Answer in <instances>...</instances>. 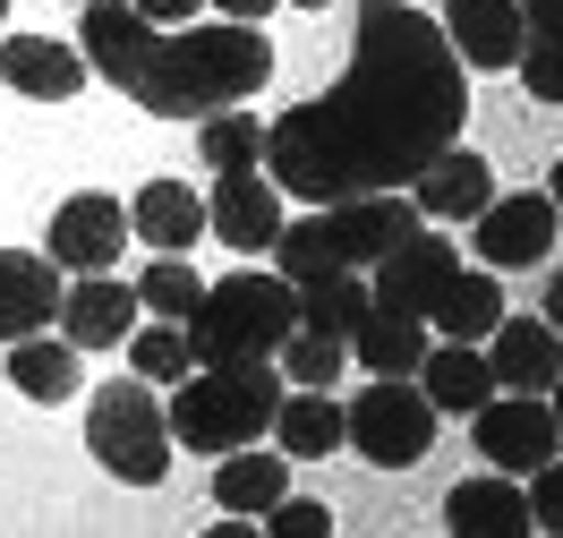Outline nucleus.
Here are the masks:
<instances>
[{
  "instance_id": "obj_4",
  "label": "nucleus",
  "mask_w": 563,
  "mask_h": 538,
  "mask_svg": "<svg viewBox=\"0 0 563 538\" xmlns=\"http://www.w3.org/2000/svg\"><path fill=\"white\" fill-rule=\"evenodd\" d=\"M282 402V367L274 359H222V367H188L163 402V428H172V453H231V444H256L274 428Z\"/></svg>"
},
{
  "instance_id": "obj_3",
  "label": "nucleus",
  "mask_w": 563,
  "mask_h": 538,
  "mask_svg": "<svg viewBox=\"0 0 563 538\" xmlns=\"http://www.w3.org/2000/svg\"><path fill=\"white\" fill-rule=\"evenodd\" d=\"M419 231V206L401 197V188H367V197H333L317 206L308 222L282 215L274 231V265L282 283H308V274H367L393 240H410Z\"/></svg>"
},
{
  "instance_id": "obj_18",
  "label": "nucleus",
  "mask_w": 563,
  "mask_h": 538,
  "mask_svg": "<svg viewBox=\"0 0 563 538\" xmlns=\"http://www.w3.org/2000/svg\"><path fill=\"white\" fill-rule=\"evenodd\" d=\"M129 231H137L154 256H188L197 231H206V197H197L188 179H145L137 197H129Z\"/></svg>"
},
{
  "instance_id": "obj_39",
  "label": "nucleus",
  "mask_w": 563,
  "mask_h": 538,
  "mask_svg": "<svg viewBox=\"0 0 563 538\" xmlns=\"http://www.w3.org/2000/svg\"><path fill=\"white\" fill-rule=\"evenodd\" d=\"M77 9H86V0H77Z\"/></svg>"
},
{
  "instance_id": "obj_19",
  "label": "nucleus",
  "mask_w": 563,
  "mask_h": 538,
  "mask_svg": "<svg viewBox=\"0 0 563 538\" xmlns=\"http://www.w3.org/2000/svg\"><path fill=\"white\" fill-rule=\"evenodd\" d=\"M52 317H60V265L26 256V249H0V342L43 333Z\"/></svg>"
},
{
  "instance_id": "obj_37",
  "label": "nucleus",
  "mask_w": 563,
  "mask_h": 538,
  "mask_svg": "<svg viewBox=\"0 0 563 538\" xmlns=\"http://www.w3.org/2000/svg\"><path fill=\"white\" fill-rule=\"evenodd\" d=\"M290 9H333V0H290Z\"/></svg>"
},
{
  "instance_id": "obj_1",
  "label": "nucleus",
  "mask_w": 563,
  "mask_h": 538,
  "mask_svg": "<svg viewBox=\"0 0 563 538\" xmlns=\"http://www.w3.org/2000/svg\"><path fill=\"white\" fill-rule=\"evenodd\" d=\"M461 129H470V69L453 61L444 26L410 0H358L351 69L265 129V179L308 206L410 188Z\"/></svg>"
},
{
  "instance_id": "obj_29",
  "label": "nucleus",
  "mask_w": 563,
  "mask_h": 538,
  "mask_svg": "<svg viewBox=\"0 0 563 538\" xmlns=\"http://www.w3.org/2000/svg\"><path fill=\"white\" fill-rule=\"evenodd\" d=\"M290 290H299V325H317V333H351L367 317V283L358 274H308Z\"/></svg>"
},
{
  "instance_id": "obj_6",
  "label": "nucleus",
  "mask_w": 563,
  "mask_h": 538,
  "mask_svg": "<svg viewBox=\"0 0 563 538\" xmlns=\"http://www.w3.org/2000/svg\"><path fill=\"white\" fill-rule=\"evenodd\" d=\"M86 444L120 487H154L172 470V428H163V402L145 376H111L103 394L86 402Z\"/></svg>"
},
{
  "instance_id": "obj_25",
  "label": "nucleus",
  "mask_w": 563,
  "mask_h": 538,
  "mask_svg": "<svg viewBox=\"0 0 563 538\" xmlns=\"http://www.w3.org/2000/svg\"><path fill=\"white\" fill-rule=\"evenodd\" d=\"M419 394L435 402V410H478V402L495 394V367H487V351L478 342H427V359H419Z\"/></svg>"
},
{
  "instance_id": "obj_24",
  "label": "nucleus",
  "mask_w": 563,
  "mask_h": 538,
  "mask_svg": "<svg viewBox=\"0 0 563 538\" xmlns=\"http://www.w3.org/2000/svg\"><path fill=\"white\" fill-rule=\"evenodd\" d=\"M9 385L26 402H69L77 385H86V351L60 342V333H18V342H9Z\"/></svg>"
},
{
  "instance_id": "obj_28",
  "label": "nucleus",
  "mask_w": 563,
  "mask_h": 538,
  "mask_svg": "<svg viewBox=\"0 0 563 538\" xmlns=\"http://www.w3.org/2000/svg\"><path fill=\"white\" fill-rule=\"evenodd\" d=\"M274 367H282V385H342L351 351H342V333H317V325H290V333L274 342Z\"/></svg>"
},
{
  "instance_id": "obj_35",
  "label": "nucleus",
  "mask_w": 563,
  "mask_h": 538,
  "mask_svg": "<svg viewBox=\"0 0 563 538\" xmlns=\"http://www.w3.org/2000/svg\"><path fill=\"white\" fill-rule=\"evenodd\" d=\"M129 9H137V18H154V26H188L206 0H129Z\"/></svg>"
},
{
  "instance_id": "obj_10",
  "label": "nucleus",
  "mask_w": 563,
  "mask_h": 538,
  "mask_svg": "<svg viewBox=\"0 0 563 538\" xmlns=\"http://www.w3.org/2000/svg\"><path fill=\"white\" fill-rule=\"evenodd\" d=\"M470 222H478V265H487V274H529V265L555 256V197H547V188L487 197Z\"/></svg>"
},
{
  "instance_id": "obj_14",
  "label": "nucleus",
  "mask_w": 563,
  "mask_h": 538,
  "mask_svg": "<svg viewBox=\"0 0 563 538\" xmlns=\"http://www.w3.org/2000/svg\"><path fill=\"white\" fill-rule=\"evenodd\" d=\"M0 86H18L26 103H69L86 86V52L60 35H0Z\"/></svg>"
},
{
  "instance_id": "obj_30",
  "label": "nucleus",
  "mask_w": 563,
  "mask_h": 538,
  "mask_svg": "<svg viewBox=\"0 0 563 538\" xmlns=\"http://www.w3.org/2000/svg\"><path fill=\"white\" fill-rule=\"evenodd\" d=\"M197 154H206L213 172H247V163H265V120H247L240 103L206 111V120H197Z\"/></svg>"
},
{
  "instance_id": "obj_17",
  "label": "nucleus",
  "mask_w": 563,
  "mask_h": 538,
  "mask_svg": "<svg viewBox=\"0 0 563 538\" xmlns=\"http://www.w3.org/2000/svg\"><path fill=\"white\" fill-rule=\"evenodd\" d=\"M487 367H495V385H504V394H555V367H563L555 325H547V317H495Z\"/></svg>"
},
{
  "instance_id": "obj_8",
  "label": "nucleus",
  "mask_w": 563,
  "mask_h": 538,
  "mask_svg": "<svg viewBox=\"0 0 563 538\" xmlns=\"http://www.w3.org/2000/svg\"><path fill=\"white\" fill-rule=\"evenodd\" d=\"M120 249H129V206L103 197V188L60 197V215H52V231H43V256H52L60 274H111Z\"/></svg>"
},
{
  "instance_id": "obj_16",
  "label": "nucleus",
  "mask_w": 563,
  "mask_h": 538,
  "mask_svg": "<svg viewBox=\"0 0 563 538\" xmlns=\"http://www.w3.org/2000/svg\"><path fill=\"white\" fill-rule=\"evenodd\" d=\"M495 197V172H487V154H470V145H444L435 163H427L419 179H410V206H419V222H470L478 206Z\"/></svg>"
},
{
  "instance_id": "obj_13",
  "label": "nucleus",
  "mask_w": 563,
  "mask_h": 538,
  "mask_svg": "<svg viewBox=\"0 0 563 538\" xmlns=\"http://www.w3.org/2000/svg\"><path fill=\"white\" fill-rule=\"evenodd\" d=\"M137 283H111V274H77L60 290V333H69L77 351H120L129 333H137Z\"/></svg>"
},
{
  "instance_id": "obj_31",
  "label": "nucleus",
  "mask_w": 563,
  "mask_h": 538,
  "mask_svg": "<svg viewBox=\"0 0 563 538\" xmlns=\"http://www.w3.org/2000/svg\"><path fill=\"white\" fill-rule=\"evenodd\" d=\"M197 359H188V333H179L172 317H154L145 333H129V376H145V385H179Z\"/></svg>"
},
{
  "instance_id": "obj_27",
  "label": "nucleus",
  "mask_w": 563,
  "mask_h": 538,
  "mask_svg": "<svg viewBox=\"0 0 563 538\" xmlns=\"http://www.w3.org/2000/svg\"><path fill=\"white\" fill-rule=\"evenodd\" d=\"M521 9V86L538 95V103H563V69H555V9L563 0H512Z\"/></svg>"
},
{
  "instance_id": "obj_32",
  "label": "nucleus",
  "mask_w": 563,
  "mask_h": 538,
  "mask_svg": "<svg viewBox=\"0 0 563 538\" xmlns=\"http://www.w3.org/2000/svg\"><path fill=\"white\" fill-rule=\"evenodd\" d=\"M197 290H206V283H197V265H179V256H154V265H145V274H137V308H145V317H188V308H197Z\"/></svg>"
},
{
  "instance_id": "obj_2",
  "label": "nucleus",
  "mask_w": 563,
  "mask_h": 538,
  "mask_svg": "<svg viewBox=\"0 0 563 538\" xmlns=\"http://www.w3.org/2000/svg\"><path fill=\"white\" fill-rule=\"evenodd\" d=\"M77 52L86 69L120 86L129 103H145L154 120H206V111L247 103L265 77H274V43L265 26H240V18H213V26H154L129 0H86L77 18Z\"/></svg>"
},
{
  "instance_id": "obj_7",
  "label": "nucleus",
  "mask_w": 563,
  "mask_h": 538,
  "mask_svg": "<svg viewBox=\"0 0 563 538\" xmlns=\"http://www.w3.org/2000/svg\"><path fill=\"white\" fill-rule=\"evenodd\" d=\"M435 419L444 410L419 394V376H376L358 402H342V444H358L376 470H410V462H427Z\"/></svg>"
},
{
  "instance_id": "obj_36",
  "label": "nucleus",
  "mask_w": 563,
  "mask_h": 538,
  "mask_svg": "<svg viewBox=\"0 0 563 538\" xmlns=\"http://www.w3.org/2000/svg\"><path fill=\"white\" fill-rule=\"evenodd\" d=\"M213 9H222V18H240V26H265V18H274V0H213Z\"/></svg>"
},
{
  "instance_id": "obj_20",
  "label": "nucleus",
  "mask_w": 563,
  "mask_h": 538,
  "mask_svg": "<svg viewBox=\"0 0 563 538\" xmlns=\"http://www.w3.org/2000/svg\"><path fill=\"white\" fill-rule=\"evenodd\" d=\"M427 342H435L427 317H401V308H376V299H367V317L342 333V351H351L367 376H419Z\"/></svg>"
},
{
  "instance_id": "obj_26",
  "label": "nucleus",
  "mask_w": 563,
  "mask_h": 538,
  "mask_svg": "<svg viewBox=\"0 0 563 538\" xmlns=\"http://www.w3.org/2000/svg\"><path fill=\"white\" fill-rule=\"evenodd\" d=\"M495 317H504V290H495V274L453 265V274H444V290H435V308H427V333H444V342H487Z\"/></svg>"
},
{
  "instance_id": "obj_38",
  "label": "nucleus",
  "mask_w": 563,
  "mask_h": 538,
  "mask_svg": "<svg viewBox=\"0 0 563 538\" xmlns=\"http://www.w3.org/2000/svg\"><path fill=\"white\" fill-rule=\"evenodd\" d=\"M0 26H9V0H0Z\"/></svg>"
},
{
  "instance_id": "obj_21",
  "label": "nucleus",
  "mask_w": 563,
  "mask_h": 538,
  "mask_svg": "<svg viewBox=\"0 0 563 538\" xmlns=\"http://www.w3.org/2000/svg\"><path fill=\"white\" fill-rule=\"evenodd\" d=\"M342 444V402H333V385H282L274 402V453H290V462H324Z\"/></svg>"
},
{
  "instance_id": "obj_9",
  "label": "nucleus",
  "mask_w": 563,
  "mask_h": 538,
  "mask_svg": "<svg viewBox=\"0 0 563 538\" xmlns=\"http://www.w3.org/2000/svg\"><path fill=\"white\" fill-rule=\"evenodd\" d=\"M470 419H478L487 470H504V479H529L538 462H555V410H547V394H504L495 385Z\"/></svg>"
},
{
  "instance_id": "obj_15",
  "label": "nucleus",
  "mask_w": 563,
  "mask_h": 538,
  "mask_svg": "<svg viewBox=\"0 0 563 538\" xmlns=\"http://www.w3.org/2000/svg\"><path fill=\"white\" fill-rule=\"evenodd\" d=\"M444 43L461 69H512L521 61V9L512 0H444Z\"/></svg>"
},
{
  "instance_id": "obj_5",
  "label": "nucleus",
  "mask_w": 563,
  "mask_h": 538,
  "mask_svg": "<svg viewBox=\"0 0 563 538\" xmlns=\"http://www.w3.org/2000/svg\"><path fill=\"white\" fill-rule=\"evenodd\" d=\"M290 325H299V290L282 274H222V283L197 290L179 333H188L197 367H222V359H274V342Z\"/></svg>"
},
{
  "instance_id": "obj_34",
  "label": "nucleus",
  "mask_w": 563,
  "mask_h": 538,
  "mask_svg": "<svg viewBox=\"0 0 563 538\" xmlns=\"http://www.w3.org/2000/svg\"><path fill=\"white\" fill-rule=\"evenodd\" d=\"M529 479H538V487H521V496H529V530H563V479H555V462H538Z\"/></svg>"
},
{
  "instance_id": "obj_11",
  "label": "nucleus",
  "mask_w": 563,
  "mask_h": 538,
  "mask_svg": "<svg viewBox=\"0 0 563 538\" xmlns=\"http://www.w3.org/2000/svg\"><path fill=\"white\" fill-rule=\"evenodd\" d=\"M453 265H461V249L435 231V222H419L410 240H393V249L367 265V299H376V308H401V317H427Z\"/></svg>"
},
{
  "instance_id": "obj_12",
  "label": "nucleus",
  "mask_w": 563,
  "mask_h": 538,
  "mask_svg": "<svg viewBox=\"0 0 563 538\" xmlns=\"http://www.w3.org/2000/svg\"><path fill=\"white\" fill-rule=\"evenodd\" d=\"M206 231L222 240V249H240V256H265V249H274V231H282V188L256 172V163H247V172H213Z\"/></svg>"
},
{
  "instance_id": "obj_22",
  "label": "nucleus",
  "mask_w": 563,
  "mask_h": 538,
  "mask_svg": "<svg viewBox=\"0 0 563 538\" xmlns=\"http://www.w3.org/2000/svg\"><path fill=\"white\" fill-rule=\"evenodd\" d=\"M444 521H453L461 538H529V496L521 479H461L453 496H444Z\"/></svg>"
},
{
  "instance_id": "obj_23",
  "label": "nucleus",
  "mask_w": 563,
  "mask_h": 538,
  "mask_svg": "<svg viewBox=\"0 0 563 538\" xmlns=\"http://www.w3.org/2000/svg\"><path fill=\"white\" fill-rule=\"evenodd\" d=\"M213 504L222 513H240V521H265V504L290 487V453H265V444H231V453H213Z\"/></svg>"
},
{
  "instance_id": "obj_33",
  "label": "nucleus",
  "mask_w": 563,
  "mask_h": 538,
  "mask_svg": "<svg viewBox=\"0 0 563 538\" xmlns=\"http://www.w3.org/2000/svg\"><path fill=\"white\" fill-rule=\"evenodd\" d=\"M265 530H274V538H324V530H333V504L290 496V487H282V496L265 504Z\"/></svg>"
}]
</instances>
